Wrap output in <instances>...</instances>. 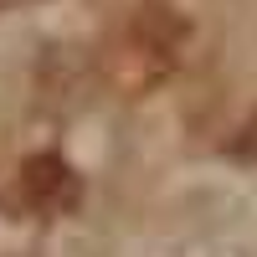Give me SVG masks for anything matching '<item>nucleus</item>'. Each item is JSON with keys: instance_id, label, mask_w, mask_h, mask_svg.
<instances>
[{"instance_id": "nucleus-1", "label": "nucleus", "mask_w": 257, "mask_h": 257, "mask_svg": "<svg viewBox=\"0 0 257 257\" xmlns=\"http://www.w3.org/2000/svg\"><path fill=\"white\" fill-rule=\"evenodd\" d=\"M21 185H26V196H36V201H62V190L72 180H67V165L57 155H36L26 165V175H21Z\"/></svg>"}, {"instance_id": "nucleus-2", "label": "nucleus", "mask_w": 257, "mask_h": 257, "mask_svg": "<svg viewBox=\"0 0 257 257\" xmlns=\"http://www.w3.org/2000/svg\"><path fill=\"white\" fill-rule=\"evenodd\" d=\"M231 155H242V160H257V118L242 123V134L231 139Z\"/></svg>"}]
</instances>
